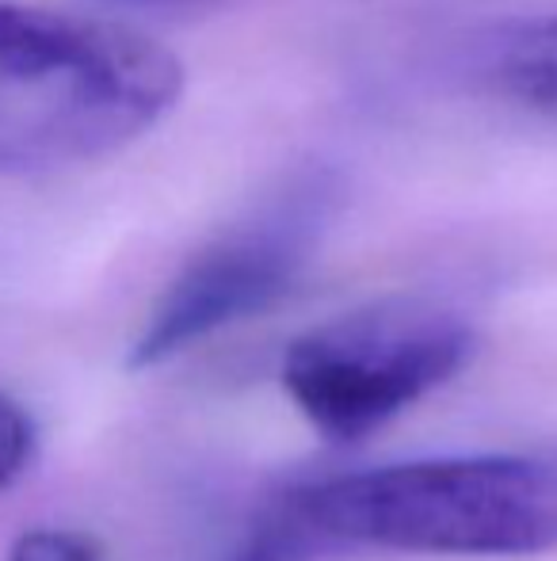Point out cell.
I'll list each match as a JSON object with an SVG mask.
<instances>
[{"instance_id":"6da1fadb","label":"cell","mask_w":557,"mask_h":561,"mask_svg":"<svg viewBox=\"0 0 557 561\" xmlns=\"http://www.w3.org/2000/svg\"><path fill=\"white\" fill-rule=\"evenodd\" d=\"M184 92L164 46L112 23L0 0V176L100 161Z\"/></svg>"},{"instance_id":"7a4b0ae2","label":"cell","mask_w":557,"mask_h":561,"mask_svg":"<svg viewBox=\"0 0 557 561\" xmlns=\"http://www.w3.org/2000/svg\"><path fill=\"white\" fill-rule=\"evenodd\" d=\"M325 550L527 558L557 547V447L417 458L287 493Z\"/></svg>"},{"instance_id":"3957f363","label":"cell","mask_w":557,"mask_h":561,"mask_svg":"<svg viewBox=\"0 0 557 561\" xmlns=\"http://www.w3.org/2000/svg\"><path fill=\"white\" fill-rule=\"evenodd\" d=\"M474 355V329L436 302H379L310 329L282 355V390L333 444H356Z\"/></svg>"},{"instance_id":"277c9868","label":"cell","mask_w":557,"mask_h":561,"mask_svg":"<svg viewBox=\"0 0 557 561\" xmlns=\"http://www.w3.org/2000/svg\"><path fill=\"white\" fill-rule=\"evenodd\" d=\"M336 192L333 172H298L253 215L214 237L156 298L146 329L130 344V367H156L199 340L271 310L310 264L336 210Z\"/></svg>"},{"instance_id":"5b68a950","label":"cell","mask_w":557,"mask_h":561,"mask_svg":"<svg viewBox=\"0 0 557 561\" xmlns=\"http://www.w3.org/2000/svg\"><path fill=\"white\" fill-rule=\"evenodd\" d=\"M492 81L531 112L557 118V15L508 31L492 50Z\"/></svg>"},{"instance_id":"8992f818","label":"cell","mask_w":557,"mask_h":561,"mask_svg":"<svg viewBox=\"0 0 557 561\" xmlns=\"http://www.w3.org/2000/svg\"><path fill=\"white\" fill-rule=\"evenodd\" d=\"M317 554H328L317 542V535L302 524L290 501L282 496L276 508H268L256 527H248V535L230 550L222 561H313Z\"/></svg>"},{"instance_id":"52a82bcc","label":"cell","mask_w":557,"mask_h":561,"mask_svg":"<svg viewBox=\"0 0 557 561\" xmlns=\"http://www.w3.org/2000/svg\"><path fill=\"white\" fill-rule=\"evenodd\" d=\"M8 561H104L100 547L81 531H54V527H38L15 539L12 558Z\"/></svg>"},{"instance_id":"ba28073f","label":"cell","mask_w":557,"mask_h":561,"mask_svg":"<svg viewBox=\"0 0 557 561\" xmlns=\"http://www.w3.org/2000/svg\"><path fill=\"white\" fill-rule=\"evenodd\" d=\"M31 447H35L31 416L20 409V401L0 393V489H8L23 473V466L31 462Z\"/></svg>"},{"instance_id":"9c48e42d","label":"cell","mask_w":557,"mask_h":561,"mask_svg":"<svg viewBox=\"0 0 557 561\" xmlns=\"http://www.w3.org/2000/svg\"><path fill=\"white\" fill-rule=\"evenodd\" d=\"M141 4L156 15H187V12H202V8L218 4V0H141Z\"/></svg>"}]
</instances>
